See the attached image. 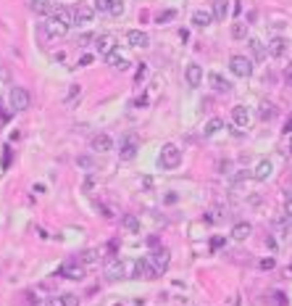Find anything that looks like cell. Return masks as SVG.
<instances>
[{
    "label": "cell",
    "mask_w": 292,
    "mask_h": 306,
    "mask_svg": "<svg viewBox=\"0 0 292 306\" xmlns=\"http://www.w3.org/2000/svg\"><path fill=\"white\" fill-rule=\"evenodd\" d=\"M208 84H211L213 90H216V93H224V95L232 90V82H229V80H224V77L219 74V71H213V74H208Z\"/></svg>",
    "instance_id": "e0dca14e"
},
{
    "label": "cell",
    "mask_w": 292,
    "mask_h": 306,
    "mask_svg": "<svg viewBox=\"0 0 292 306\" xmlns=\"http://www.w3.org/2000/svg\"><path fill=\"white\" fill-rule=\"evenodd\" d=\"M274 266V259H261V269H271Z\"/></svg>",
    "instance_id": "60d3db41"
},
{
    "label": "cell",
    "mask_w": 292,
    "mask_h": 306,
    "mask_svg": "<svg viewBox=\"0 0 292 306\" xmlns=\"http://www.w3.org/2000/svg\"><path fill=\"white\" fill-rule=\"evenodd\" d=\"M45 306H76V296H53V298H48V304Z\"/></svg>",
    "instance_id": "d4e9b609"
},
{
    "label": "cell",
    "mask_w": 292,
    "mask_h": 306,
    "mask_svg": "<svg viewBox=\"0 0 292 306\" xmlns=\"http://www.w3.org/2000/svg\"><path fill=\"white\" fill-rule=\"evenodd\" d=\"M174 16H177V11H161V14L155 16V21H158V24H166V21H171Z\"/></svg>",
    "instance_id": "836d02e7"
},
{
    "label": "cell",
    "mask_w": 292,
    "mask_h": 306,
    "mask_svg": "<svg viewBox=\"0 0 292 306\" xmlns=\"http://www.w3.org/2000/svg\"><path fill=\"white\" fill-rule=\"evenodd\" d=\"M95 16V8H90V5H76L74 8V19H76V27H84V24H90Z\"/></svg>",
    "instance_id": "ac0fdd59"
},
{
    "label": "cell",
    "mask_w": 292,
    "mask_h": 306,
    "mask_svg": "<svg viewBox=\"0 0 292 306\" xmlns=\"http://www.w3.org/2000/svg\"><path fill=\"white\" fill-rule=\"evenodd\" d=\"M226 16H229V0H216V3H213V19H216V21H224Z\"/></svg>",
    "instance_id": "603a6c76"
},
{
    "label": "cell",
    "mask_w": 292,
    "mask_h": 306,
    "mask_svg": "<svg viewBox=\"0 0 292 306\" xmlns=\"http://www.w3.org/2000/svg\"><path fill=\"white\" fill-rule=\"evenodd\" d=\"M124 11H127L124 0H113V5H111V11H108V14H113V16H124Z\"/></svg>",
    "instance_id": "d6a6232c"
},
{
    "label": "cell",
    "mask_w": 292,
    "mask_h": 306,
    "mask_svg": "<svg viewBox=\"0 0 292 306\" xmlns=\"http://www.w3.org/2000/svg\"><path fill=\"white\" fill-rule=\"evenodd\" d=\"M287 80H292V63H290V71H287Z\"/></svg>",
    "instance_id": "c3c4849f"
},
{
    "label": "cell",
    "mask_w": 292,
    "mask_h": 306,
    "mask_svg": "<svg viewBox=\"0 0 292 306\" xmlns=\"http://www.w3.org/2000/svg\"><path fill=\"white\" fill-rule=\"evenodd\" d=\"M79 262H82L84 266H87V264H95V262H97V251H92V248H87V251H84V253H82V256H79Z\"/></svg>",
    "instance_id": "4dcf8cb0"
},
{
    "label": "cell",
    "mask_w": 292,
    "mask_h": 306,
    "mask_svg": "<svg viewBox=\"0 0 292 306\" xmlns=\"http://www.w3.org/2000/svg\"><path fill=\"white\" fill-rule=\"evenodd\" d=\"M121 224H124V230H127V232H134V235H140V219L134 217V214H124Z\"/></svg>",
    "instance_id": "484cf974"
},
{
    "label": "cell",
    "mask_w": 292,
    "mask_h": 306,
    "mask_svg": "<svg viewBox=\"0 0 292 306\" xmlns=\"http://www.w3.org/2000/svg\"><path fill=\"white\" fill-rule=\"evenodd\" d=\"M284 53H287V40H284V37H271V42H269V56L282 58Z\"/></svg>",
    "instance_id": "d6986e66"
},
{
    "label": "cell",
    "mask_w": 292,
    "mask_h": 306,
    "mask_svg": "<svg viewBox=\"0 0 292 306\" xmlns=\"http://www.w3.org/2000/svg\"><path fill=\"white\" fill-rule=\"evenodd\" d=\"M76 166H82V169H87V172H92V169H95L92 156H79V159H76Z\"/></svg>",
    "instance_id": "1f68e13d"
},
{
    "label": "cell",
    "mask_w": 292,
    "mask_h": 306,
    "mask_svg": "<svg viewBox=\"0 0 292 306\" xmlns=\"http://www.w3.org/2000/svg\"><path fill=\"white\" fill-rule=\"evenodd\" d=\"M284 217L292 219V195H287V198H284Z\"/></svg>",
    "instance_id": "8d00e7d4"
},
{
    "label": "cell",
    "mask_w": 292,
    "mask_h": 306,
    "mask_svg": "<svg viewBox=\"0 0 292 306\" xmlns=\"http://www.w3.org/2000/svg\"><path fill=\"white\" fill-rule=\"evenodd\" d=\"M229 71L235 77H242V80H245V77L253 74V61H250V58H245V56H232L229 58Z\"/></svg>",
    "instance_id": "5b68a950"
},
{
    "label": "cell",
    "mask_w": 292,
    "mask_h": 306,
    "mask_svg": "<svg viewBox=\"0 0 292 306\" xmlns=\"http://www.w3.org/2000/svg\"><path fill=\"white\" fill-rule=\"evenodd\" d=\"M145 77H147V66H145V63H140V71L134 74V80H137V82H142Z\"/></svg>",
    "instance_id": "74e56055"
},
{
    "label": "cell",
    "mask_w": 292,
    "mask_h": 306,
    "mask_svg": "<svg viewBox=\"0 0 292 306\" xmlns=\"http://www.w3.org/2000/svg\"><path fill=\"white\" fill-rule=\"evenodd\" d=\"M0 80H3V82H8V71H5L3 63H0Z\"/></svg>",
    "instance_id": "bcb514c9"
},
{
    "label": "cell",
    "mask_w": 292,
    "mask_h": 306,
    "mask_svg": "<svg viewBox=\"0 0 292 306\" xmlns=\"http://www.w3.org/2000/svg\"><path fill=\"white\" fill-rule=\"evenodd\" d=\"M58 277H66V280H82L84 277V264L82 262H66L58 269Z\"/></svg>",
    "instance_id": "ba28073f"
},
{
    "label": "cell",
    "mask_w": 292,
    "mask_h": 306,
    "mask_svg": "<svg viewBox=\"0 0 292 306\" xmlns=\"http://www.w3.org/2000/svg\"><path fill=\"white\" fill-rule=\"evenodd\" d=\"M248 45H250L253 56H256L258 61H263V58H266V53H269V48H263V42H261V40H256V37H250V40H248Z\"/></svg>",
    "instance_id": "4316f807"
},
{
    "label": "cell",
    "mask_w": 292,
    "mask_h": 306,
    "mask_svg": "<svg viewBox=\"0 0 292 306\" xmlns=\"http://www.w3.org/2000/svg\"><path fill=\"white\" fill-rule=\"evenodd\" d=\"M274 116H276V106H274V103L263 101L261 106H258V119H261V122H271Z\"/></svg>",
    "instance_id": "7402d4cb"
},
{
    "label": "cell",
    "mask_w": 292,
    "mask_h": 306,
    "mask_svg": "<svg viewBox=\"0 0 292 306\" xmlns=\"http://www.w3.org/2000/svg\"><path fill=\"white\" fill-rule=\"evenodd\" d=\"M250 232H253V227H250L248 222H237L235 227H232L229 235L235 238V240H248V238H250Z\"/></svg>",
    "instance_id": "44dd1931"
},
{
    "label": "cell",
    "mask_w": 292,
    "mask_h": 306,
    "mask_svg": "<svg viewBox=\"0 0 292 306\" xmlns=\"http://www.w3.org/2000/svg\"><path fill=\"white\" fill-rule=\"evenodd\" d=\"M92 151H95V153H108V151H113V140L108 138L106 132L95 135V138H92Z\"/></svg>",
    "instance_id": "2e32d148"
},
{
    "label": "cell",
    "mask_w": 292,
    "mask_h": 306,
    "mask_svg": "<svg viewBox=\"0 0 292 306\" xmlns=\"http://www.w3.org/2000/svg\"><path fill=\"white\" fill-rule=\"evenodd\" d=\"M92 42H95L97 56H111L113 50H116V37L113 35H97Z\"/></svg>",
    "instance_id": "52a82bcc"
},
{
    "label": "cell",
    "mask_w": 292,
    "mask_h": 306,
    "mask_svg": "<svg viewBox=\"0 0 292 306\" xmlns=\"http://www.w3.org/2000/svg\"><path fill=\"white\" fill-rule=\"evenodd\" d=\"M106 277L108 280H121V277H124V264H121L119 256H108V262H106Z\"/></svg>",
    "instance_id": "30bf717a"
},
{
    "label": "cell",
    "mask_w": 292,
    "mask_h": 306,
    "mask_svg": "<svg viewBox=\"0 0 292 306\" xmlns=\"http://www.w3.org/2000/svg\"><path fill=\"white\" fill-rule=\"evenodd\" d=\"M137 151H140L137 135H134V132H127L124 138H121V143H119V159H121V161H132L134 156H137Z\"/></svg>",
    "instance_id": "7a4b0ae2"
},
{
    "label": "cell",
    "mask_w": 292,
    "mask_h": 306,
    "mask_svg": "<svg viewBox=\"0 0 292 306\" xmlns=\"http://www.w3.org/2000/svg\"><path fill=\"white\" fill-rule=\"evenodd\" d=\"M221 127H224V122H221V119H211L208 124L203 127V138H213V135H216Z\"/></svg>",
    "instance_id": "f1b7e54d"
},
{
    "label": "cell",
    "mask_w": 292,
    "mask_h": 306,
    "mask_svg": "<svg viewBox=\"0 0 292 306\" xmlns=\"http://www.w3.org/2000/svg\"><path fill=\"white\" fill-rule=\"evenodd\" d=\"M284 135H292V114H290V119L284 122Z\"/></svg>",
    "instance_id": "7bdbcfd3"
},
{
    "label": "cell",
    "mask_w": 292,
    "mask_h": 306,
    "mask_svg": "<svg viewBox=\"0 0 292 306\" xmlns=\"http://www.w3.org/2000/svg\"><path fill=\"white\" fill-rule=\"evenodd\" d=\"M29 103H32V98H29V93L24 87H11L8 90V106H11V111H27L29 108Z\"/></svg>",
    "instance_id": "3957f363"
},
{
    "label": "cell",
    "mask_w": 292,
    "mask_h": 306,
    "mask_svg": "<svg viewBox=\"0 0 292 306\" xmlns=\"http://www.w3.org/2000/svg\"><path fill=\"white\" fill-rule=\"evenodd\" d=\"M113 0H95V11H111Z\"/></svg>",
    "instance_id": "d590c367"
},
{
    "label": "cell",
    "mask_w": 292,
    "mask_h": 306,
    "mask_svg": "<svg viewBox=\"0 0 292 306\" xmlns=\"http://www.w3.org/2000/svg\"><path fill=\"white\" fill-rule=\"evenodd\" d=\"M11 164V148H5V153H3V166H8Z\"/></svg>",
    "instance_id": "ee69618b"
},
{
    "label": "cell",
    "mask_w": 292,
    "mask_h": 306,
    "mask_svg": "<svg viewBox=\"0 0 292 306\" xmlns=\"http://www.w3.org/2000/svg\"><path fill=\"white\" fill-rule=\"evenodd\" d=\"M224 243H226V240H224V238H213V240H211V248H213V251H216V248H221V245H224Z\"/></svg>",
    "instance_id": "ab89813d"
},
{
    "label": "cell",
    "mask_w": 292,
    "mask_h": 306,
    "mask_svg": "<svg viewBox=\"0 0 292 306\" xmlns=\"http://www.w3.org/2000/svg\"><path fill=\"white\" fill-rule=\"evenodd\" d=\"M79 95H82V84H71V90H69V98H66V103H71L76 98L79 101Z\"/></svg>",
    "instance_id": "e575fe53"
},
{
    "label": "cell",
    "mask_w": 292,
    "mask_h": 306,
    "mask_svg": "<svg viewBox=\"0 0 292 306\" xmlns=\"http://www.w3.org/2000/svg\"><path fill=\"white\" fill-rule=\"evenodd\" d=\"M134 106H137V108H142V106H147V95H140V98H137V101H134Z\"/></svg>",
    "instance_id": "b9f144b4"
},
{
    "label": "cell",
    "mask_w": 292,
    "mask_h": 306,
    "mask_svg": "<svg viewBox=\"0 0 292 306\" xmlns=\"http://www.w3.org/2000/svg\"><path fill=\"white\" fill-rule=\"evenodd\" d=\"M106 61H108V66H113V69H119V71H127L129 69V61H127L124 56H119L116 50H113L111 56H106Z\"/></svg>",
    "instance_id": "cb8c5ba5"
},
{
    "label": "cell",
    "mask_w": 292,
    "mask_h": 306,
    "mask_svg": "<svg viewBox=\"0 0 292 306\" xmlns=\"http://www.w3.org/2000/svg\"><path fill=\"white\" fill-rule=\"evenodd\" d=\"M90 63H92V53H84L79 58V66H90Z\"/></svg>",
    "instance_id": "f35d334b"
},
{
    "label": "cell",
    "mask_w": 292,
    "mask_h": 306,
    "mask_svg": "<svg viewBox=\"0 0 292 306\" xmlns=\"http://www.w3.org/2000/svg\"><path fill=\"white\" fill-rule=\"evenodd\" d=\"M182 164V151L174 143H166L164 148H161V156H158V166L166 169V172H171V169H177Z\"/></svg>",
    "instance_id": "6da1fadb"
},
{
    "label": "cell",
    "mask_w": 292,
    "mask_h": 306,
    "mask_svg": "<svg viewBox=\"0 0 292 306\" xmlns=\"http://www.w3.org/2000/svg\"><path fill=\"white\" fill-rule=\"evenodd\" d=\"M69 24L66 21H61L58 16H50L48 19V35H53V37H63V35H69Z\"/></svg>",
    "instance_id": "5bb4252c"
},
{
    "label": "cell",
    "mask_w": 292,
    "mask_h": 306,
    "mask_svg": "<svg viewBox=\"0 0 292 306\" xmlns=\"http://www.w3.org/2000/svg\"><path fill=\"white\" fill-rule=\"evenodd\" d=\"M287 156H292V138H290V143H287Z\"/></svg>",
    "instance_id": "7dc6e473"
},
{
    "label": "cell",
    "mask_w": 292,
    "mask_h": 306,
    "mask_svg": "<svg viewBox=\"0 0 292 306\" xmlns=\"http://www.w3.org/2000/svg\"><path fill=\"white\" fill-rule=\"evenodd\" d=\"M274 304L276 306H284V296H282V293H274Z\"/></svg>",
    "instance_id": "f6af8a7d"
},
{
    "label": "cell",
    "mask_w": 292,
    "mask_h": 306,
    "mask_svg": "<svg viewBox=\"0 0 292 306\" xmlns=\"http://www.w3.org/2000/svg\"><path fill=\"white\" fill-rule=\"evenodd\" d=\"M29 8H32V14H37V16H53L55 14V5L50 3V0H32Z\"/></svg>",
    "instance_id": "9a60e30c"
},
{
    "label": "cell",
    "mask_w": 292,
    "mask_h": 306,
    "mask_svg": "<svg viewBox=\"0 0 292 306\" xmlns=\"http://www.w3.org/2000/svg\"><path fill=\"white\" fill-rule=\"evenodd\" d=\"M232 122H235L237 129H248V124H250V108L248 106H235V108H232Z\"/></svg>",
    "instance_id": "9c48e42d"
},
{
    "label": "cell",
    "mask_w": 292,
    "mask_h": 306,
    "mask_svg": "<svg viewBox=\"0 0 292 306\" xmlns=\"http://www.w3.org/2000/svg\"><path fill=\"white\" fill-rule=\"evenodd\" d=\"M127 42L132 45V48H147V45H150V37H147V32H142V29H129L127 32Z\"/></svg>",
    "instance_id": "8fae6325"
},
{
    "label": "cell",
    "mask_w": 292,
    "mask_h": 306,
    "mask_svg": "<svg viewBox=\"0 0 292 306\" xmlns=\"http://www.w3.org/2000/svg\"><path fill=\"white\" fill-rule=\"evenodd\" d=\"M184 80L190 87H200V84H203V69H200L198 63H190V66L184 69Z\"/></svg>",
    "instance_id": "4fadbf2b"
},
{
    "label": "cell",
    "mask_w": 292,
    "mask_h": 306,
    "mask_svg": "<svg viewBox=\"0 0 292 306\" xmlns=\"http://www.w3.org/2000/svg\"><path fill=\"white\" fill-rule=\"evenodd\" d=\"M211 21H213V11H195V14H192V24L198 29L211 27Z\"/></svg>",
    "instance_id": "ffe728a7"
},
{
    "label": "cell",
    "mask_w": 292,
    "mask_h": 306,
    "mask_svg": "<svg viewBox=\"0 0 292 306\" xmlns=\"http://www.w3.org/2000/svg\"><path fill=\"white\" fill-rule=\"evenodd\" d=\"M147 259H150L155 275H164V272L168 269V264H171V251H168V248H155Z\"/></svg>",
    "instance_id": "277c9868"
},
{
    "label": "cell",
    "mask_w": 292,
    "mask_h": 306,
    "mask_svg": "<svg viewBox=\"0 0 292 306\" xmlns=\"http://www.w3.org/2000/svg\"><path fill=\"white\" fill-rule=\"evenodd\" d=\"M53 16H58L61 21H66L69 27H74V24H76V19H74V11H69V8H61V5L55 8V14H53Z\"/></svg>",
    "instance_id": "83f0119b"
},
{
    "label": "cell",
    "mask_w": 292,
    "mask_h": 306,
    "mask_svg": "<svg viewBox=\"0 0 292 306\" xmlns=\"http://www.w3.org/2000/svg\"><path fill=\"white\" fill-rule=\"evenodd\" d=\"M132 277H137V280H153V277H158V275H155L150 259L145 256V259H137V262H134V272H132Z\"/></svg>",
    "instance_id": "8992f818"
},
{
    "label": "cell",
    "mask_w": 292,
    "mask_h": 306,
    "mask_svg": "<svg viewBox=\"0 0 292 306\" xmlns=\"http://www.w3.org/2000/svg\"><path fill=\"white\" fill-rule=\"evenodd\" d=\"M271 172H274V164H271L269 159H263V161H258L256 169H253V180L256 182H266L271 177Z\"/></svg>",
    "instance_id": "7c38bea8"
},
{
    "label": "cell",
    "mask_w": 292,
    "mask_h": 306,
    "mask_svg": "<svg viewBox=\"0 0 292 306\" xmlns=\"http://www.w3.org/2000/svg\"><path fill=\"white\" fill-rule=\"evenodd\" d=\"M232 37H235V40H245V37H248V24H235V27H232Z\"/></svg>",
    "instance_id": "f546056e"
}]
</instances>
